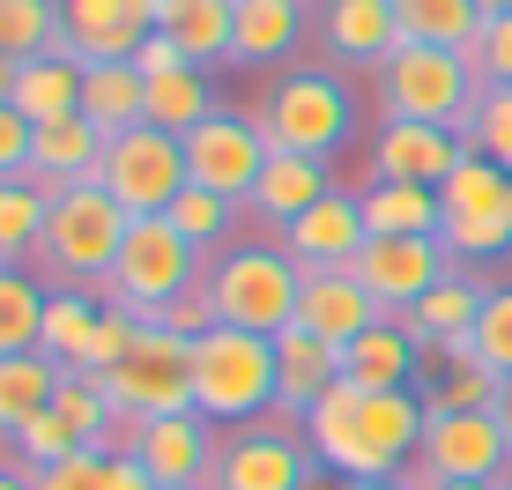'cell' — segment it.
Wrapping results in <instances>:
<instances>
[{"label":"cell","mask_w":512,"mask_h":490,"mask_svg":"<svg viewBox=\"0 0 512 490\" xmlns=\"http://www.w3.org/2000/svg\"><path fill=\"white\" fill-rule=\"evenodd\" d=\"M475 8H483V15H512V0H475Z\"/></svg>","instance_id":"cell-55"},{"label":"cell","mask_w":512,"mask_h":490,"mask_svg":"<svg viewBox=\"0 0 512 490\" xmlns=\"http://www.w3.org/2000/svg\"><path fill=\"white\" fill-rule=\"evenodd\" d=\"M357 490H416L409 476H386V483H357Z\"/></svg>","instance_id":"cell-54"},{"label":"cell","mask_w":512,"mask_h":490,"mask_svg":"<svg viewBox=\"0 0 512 490\" xmlns=\"http://www.w3.org/2000/svg\"><path fill=\"white\" fill-rule=\"evenodd\" d=\"M15 453H23V468H52V461H67V453H82V439L60 424V409H45V416H30L23 431L8 439Z\"/></svg>","instance_id":"cell-43"},{"label":"cell","mask_w":512,"mask_h":490,"mask_svg":"<svg viewBox=\"0 0 512 490\" xmlns=\"http://www.w3.org/2000/svg\"><path fill=\"white\" fill-rule=\"evenodd\" d=\"M0 52L8 60L60 52V0H0Z\"/></svg>","instance_id":"cell-39"},{"label":"cell","mask_w":512,"mask_h":490,"mask_svg":"<svg viewBox=\"0 0 512 490\" xmlns=\"http://www.w3.org/2000/svg\"><path fill=\"white\" fill-rule=\"evenodd\" d=\"M0 490H38V476L23 461H0Z\"/></svg>","instance_id":"cell-51"},{"label":"cell","mask_w":512,"mask_h":490,"mask_svg":"<svg viewBox=\"0 0 512 490\" xmlns=\"http://www.w3.org/2000/svg\"><path fill=\"white\" fill-rule=\"evenodd\" d=\"M327 194H334V179H327L320 156L275 149V156H268V171H260V186H253V201H245V216H268L275 231H290V223L305 216L312 201H327Z\"/></svg>","instance_id":"cell-24"},{"label":"cell","mask_w":512,"mask_h":490,"mask_svg":"<svg viewBox=\"0 0 512 490\" xmlns=\"http://www.w3.org/2000/svg\"><path fill=\"white\" fill-rule=\"evenodd\" d=\"M423 357H431V349L416 342L409 320H379L372 335H357L342 349V379L364 387V394H409L423 379Z\"/></svg>","instance_id":"cell-21"},{"label":"cell","mask_w":512,"mask_h":490,"mask_svg":"<svg viewBox=\"0 0 512 490\" xmlns=\"http://www.w3.org/2000/svg\"><path fill=\"white\" fill-rule=\"evenodd\" d=\"M305 45V0H238V45L231 60L245 67H275Z\"/></svg>","instance_id":"cell-30"},{"label":"cell","mask_w":512,"mask_h":490,"mask_svg":"<svg viewBox=\"0 0 512 490\" xmlns=\"http://www.w3.org/2000/svg\"><path fill=\"white\" fill-rule=\"evenodd\" d=\"M134 67H141V75H171V67H193V60H186V52H179V45L164 38V30H156V38H149V45L134 52Z\"/></svg>","instance_id":"cell-48"},{"label":"cell","mask_w":512,"mask_h":490,"mask_svg":"<svg viewBox=\"0 0 512 490\" xmlns=\"http://www.w3.org/2000/svg\"><path fill=\"white\" fill-rule=\"evenodd\" d=\"M141 8H149V15H164V8H171V0H141Z\"/></svg>","instance_id":"cell-56"},{"label":"cell","mask_w":512,"mask_h":490,"mask_svg":"<svg viewBox=\"0 0 512 490\" xmlns=\"http://www.w3.org/2000/svg\"><path fill=\"white\" fill-rule=\"evenodd\" d=\"M268 156H275V142L260 134V119H245V112H208L201 127L186 134V171H193V186H208V194H223V201H238V208L253 201Z\"/></svg>","instance_id":"cell-13"},{"label":"cell","mask_w":512,"mask_h":490,"mask_svg":"<svg viewBox=\"0 0 512 490\" xmlns=\"http://www.w3.org/2000/svg\"><path fill=\"white\" fill-rule=\"evenodd\" d=\"M38 476V490H104V476H112V453H67V461H52V468H30Z\"/></svg>","instance_id":"cell-46"},{"label":"cell","mask_w":512,"mask_h":490,"mask_svg":"<svg viewBox=\"0 0 512 490\" xmlns=\"http://www.w3.org/2000/svg\"><path fill=\"white\" fill-rule=\"evenodd\" d=\"M505 461H512V439H505V424L490 409H431L409 468L446 476V483H498Z\"/></svg>","instance_id":"cell-12"},{"label":"cell","mask_w":512,"mask_h":490,"mask_svg":"<svg viewBox=\"0 0 512 490\" xmlns=\"http://www.w3.org/2000/svg\"><path fill=\"white\" fill-rule=\"evenodd\" d=\"M15 112L30 127H52V119H75L82 112V60L75 52H38V60L15 67Z\"/></svg>","instance_id":"cell-27"},{"label":"cell","mask_w":512,"mask_h":490,"mask_svg":"<svg viewBox=\"0 0 512 490\" xmlns=\"http://www.w3.org/2000/svg\"><path fill=\"white\" fill-rule=\"evenodd\" d=\"M104 394H112L119 416H179V409H193V342L141 320V342L104 372Z\"/></svg>","instance_id":"cell-10"},{"label":"cell","mask_w":512,"mask_h":490,"mask_svg":"<svg viewBox=\"0 0 512 490\" xmlns=\"http://www.w3.org/2000/svg\"><path fill=\"white\" fill-rule=\"evenodd\" d=\"M104 490H156V476L134 461V453H112V476H104Z\"/></svg>","instance_id":"cell-49"},{"label":"cell","mask_w":512,"mask_h":490,"mask_svg":"<svg viewBox=\"0 0 512 490\" xmlns=\"http://www.w3.org/2000/svg\"><path fill=\"white\" fill-rule=\"evenodd\" d=\"M334 379H342V349L334 342L305 335V327H282L275 335V416L282 424H305L334 394Z\"/></svg>","instance_id":"cell-19"},{"label":"cell","mask_w":512,"mask_h":490,"mask_svg":"<svg viewBox=\"0 0 512 490\" xmlns=\"http://www.w3.org/2000/svg\"><path fill=\"white\" fill-rule=\"evenodd\" d=\"M490 416H498V424H505V439H512V379L498 387V401H490Z\"/></svg>","instance_id":"cell-52"},{"label":"cell","mask_w":512,"mask_h":490,"mask_svg":"<svg viewBox=\"0 0 512 490\" xmlns=\"http://www.w3.org/2000/svg\"><path fill=\"white\" fill-rule=\"evenodd\" d=\"M193 409L208 424H260L275 409V335L208 327L193 342Z\"/></svg>","instance_id":"cell-3"},{"label":"cell","mask_w":512,"mask_h":490,"mask_svg":"<svg viewBox=\"0 0 512 490\" xmlns=\"http://www.w3.org/2000/svg\"><path fill=\"white\" fill-rule=\"evenodd\" d=\"M149 38H156V15L141 0H60V52H75L82 67L134 60Z\"/></svg>","instance_id":"cell-17"},{"label":"cell","mask_w":512,"mask_h":490,"mask_svg":"<svg viewBox=\"0 0 512 490\" xmlns=\"http://www.w3.org/2000/svg\"><path fill=\"white\" fill-rule=\"evenodd\" d=\"M468 156L461 127H431V119H379L372 134V179H401V186H446Z\"/></svg>","instance_id":"cell-16"},{"label":"cell","mask_w":512,"mask_h":490,"mask_svg":"<svg viewBox=\"0 0 512 490\" xmlns=\"http://www.w3.org/2000/svg\"><path fill=\"white\" fill-rule=\"evenodd\" d=\"M379 320H386L379 297L364 290L349 268H320V275H305V297H297V327H305V335H320V342H334V349H349L357 335H372Z\"/></svg>","instance_id":"cell-20"},{"label":"cell","mask_w":512,"mask_h":490,"mask_svg":"<svg viewBox=\"0 0 512 490\" xmlns=\"http://www.w3.org/2000/svg\"><path fill=\"white\" fill-rule=\"evenodd\" d=\"M468 349H475V357H483L498 379H512V283H490V297H483V320H475Z\"/></svg>","instance_id":"cell-42"},{"label":"cell","mask_w":512,"mask_h":490,"mask_svg":"<svg viewBox=\"0 0 512 490\" xmlns=\"http://www.w3.org/2000/svg\"><path fill=\"white\" fill-rule=\"evenodd\" d=\"M112 453H134L156 476V490H186L216 476V439H208V416L179 409V416H119Z\"/></svg>","instance_id":"cell-14"},{"label":"cell","mask_w":512,"mask_h":490,"mask_svg":"<svg viewBox=\"0 0 512 490\" xmlns=\"http://www.w3.org/2000/svg\"><path fill=\"white\" fill-rule=\"evenodd\" d=\"M475 97H483V75H475V60H468V52H453V45H401L394 60L379 67V104H386V119L468 127Z\"/></svg>","instance_id":"cell-6"},{"label":"cell","mask_w":512,"mask_h":490,"mask_svg":"<svg viewBox=\"0 0 512 490\" xmlns=\"http://www.w3.org/2000/svg\"><path fill=\"white\" fill-rule=\"evenodd\" d=\"M208 112H223L216 90H208V67H171V75H149V127L193 134Z\"/></svg>","instance_id":"cell-36"},{"label":"cell","mask_w":512,"mask_h":490,"mask_svg":"<svg viewBox=\"0 0 512 490\" xmlns=\"http://www.w3.org/2000/svg\"><path fill=\"white\" fill-rule=\"evenodd\" d=\"M15 67H23V60H8V52H0V104L15 97Z\"/></svg>","instance_id":"cell-53"},{"label":"cell","mask_w":512,"mask_h":490,"mask_svg":"<svg viewBox=\"0 0 512 490\" xmlns=\"http://www.w3.org/2000/svg\"><path fill=\"white\" fill-rule=\"evenodd\" d=\"M312 468H320V453L305 446V431L282 424V416H260L216 446L208 490H312Z\"/></svg>","instance_id":"cell-11"},{"label":"cell","mask_w":512,"mask_h":490,"mask_svg":"<svg viewBox=\"0 0 512 490\" xmlns=\"http://www.w3.org/2000/svg\"><path fill=\"white\" fill-rule=\"evenodd\" d=\"M394 23H401V45L468 52L475 30H483V8H475V0H394Z\"/></svg>","instance_id":"cell-35"},{"label":"cell","mask_w":512,"mask_h":490,"mask_svg":"<svg viewBox=\"0 0 512 490\" xmlns=\"http://www.w3.org/2000/svg\"><path fill=\"white\" fill-rule=\"evenodd\" d=\"M320 45L342 67H379L401 52V23H394V0H327L320 8Z\"/></svg>","instance_id":"cell-22"},{"label":"cell","mask_w":512,"mask_h":490,"mask_svg":"<svg viewBox=\"0 0 512 490\" xmlns=\"http://www.w3.org/2000/svg\"><path fill=\"white\" fill-rule=\"evenodd\" d=\"M52 409H60V424L75 431L90 453H112V439H119V409H112V394H104L97 372H67L60 394H52Z\"/></svg>","instance_id":"cell-37"},{"label":"cell","mask_w":512,"mask_h":490,"mask_svg":"<svg viewBox=\"0 0 512 490\" xmlns=\"http://www.w3.org/2000/svg\"><path fill=\"white\" fill-rule=\"evenodd\" d=\"M282 245H290V260H297L305 275H320V268H357V253L372 245V223H364V201L334 186L327 201H312L305 216H297L290 231H282Z\"/></svg>","instance_id":"cell-18"},{"label":"cell","mask_w":512,"mask_h":490,"mask_svg":"<svg viewBox=\"0 0 512 490\" xmlns=\"http://www.w3.org/2000/svg\"><path fill=\"white\" fill-rule=\"evenodd\" d=\"M156 30H164L193 67H216V60H231V45H238V0H171V8L156 15Z\"/></svg>","instance_id":"cell-28"},{"label":"cell","mask_w":512,"mask_h":490,"mask_svg":"<svg viewBox=\"0 0 512 490\" xmlns=\"http://www.w3.org/2000/svg\"><path fill=\"white\" fill-rule=\"evenodd\" d=\"M171 223H179V238L193 245V253H216L223 238H231V223H238V201H223V194H208V186H186L179 201H171Z\"/></svg>","instance_id":"cell-40"},{"label":"cell","mask_w":512,"mask_h":490,"mask_svg":"<svg viewBox=\"0 0 512 490\" xmlns=\"http://www.w3.org/2000/svg\"><path fill=\"white\" fill-rule=\"evenodd\" d=\"M97 186L127 208V216H171V201L193 186L186 134H164V127H149V119H141L134 134H112V142H104V164H97Z\"/></svg>","instance_id":"cell-9"},{"label":"cell","mask_w":512,"mask_h":490,"mask_svg":"<svg viewBox=\"0 0 512 490\" xmlns=\"http://www.w3.org/2000/svg\"><path fill=\"white\" fill-rule=\"evenodd\" d=\"M357 201H364V223H372V238H438V186L372 179Z\"/></svg>","instance_id":"cell-31"},{"label":"cell","mask_w":512,"mask_h":490,"mask_svg":"<svg viewBox=\"0 0 512 490\" xmlns=\"http://www.w3.org/2000/svg\"><path fill=\"white\" fill-rule=\"evenodd\" d=\"M186 490H208V483H186Z\"/></svg>","instance_id":"cell-57"},{"label":"cell","mask_w":512,"mask_h":490,"mask_svg":"<svg viewBox=\"0 0 512 490\" xmlns=\"http://www.w3.org/2000/svg\"><path fill=\"white\" fill-rule=\"evenodd\" d=\"M201 268H208V260L179 238L171 216H134V231H127V245H119L112 283H104V290H112V305H127L134 320H156L179 290L201 283Z\"/></svg>","instance_id":"cell-8"},{"label":"cell","mask_w":512,"mask_h":490,"mask_svg":"<svg viewBox=\"0 0 512 490\" xmlns=\"http://www.w3.org/2000/svg\"><path fill=\"white\" fill-rule=\"evenodd\" d=\"M483 297H490V283H483V275L453 268L446 283H438V290H431V297H423V305L409 312L416 342H423V349H468L475 320H483Z\"/></svg>","instance_id":"cell-26"},{"label":"cell","mask_w":512,"mask_h":490,"mask_svg":"<svg viewBox=\"0 0 512 490\" xmlns=\"http://www.w3.org/2000/svg\"><path fill=\"white\" fill-rule=\"evenodd\" d=\"M60 379L67 372L45 357V349H30V357H0V439H15L30 416H45L52 394H60Z\"/></svg>","instance_id":"cell-32"},{"label":"cell","mask_w":512,"mask_h":490,"mask_svg":"<svg viewBox=\"0 0 512 490\" xmlns=\"http://www.w3.org/2000/svg\"><path fill=\"white\" fill-rule=\"evenodd\" d=\"M423 394H364L349 379H334V394L305 416V446L320 453V468H334L342 483H386L409 476L416 446H423Z\"/></svg>","instance_id":"cell-1"},{"label":"cell","mask_w":512,"mask_h":490,"mask_svg":"<svg viewBox=\"0 0 512 490\" xmlns=\"http://www.w3.org/2000/svg\"><path fill=\"white\" fill-rule=\"evenodd\" d=\"M97 320H104V305L90 290H52L45 297V357L60 364V372H90V342H97Z\"/></svg>","instance_id":"cell-33"},{"label":"cell","mask_w":512,"mask_h":490,"mask_svg":"<svg viewBox=\"0 0 512 490\" xmlns=\"http://www.w3.org/2000/svg\"><path fill=\"white\" fill-rule=\"evenodd\" d=\"M453 268H461V260L446 253V238H372L349 275L379 297L386 320H409V312H416L438 283H446Z\"/></svg>","instance_id":"cell-15"},{"label":"cell","mask_w":512,"mask_h":490,"mask_svg":"<svg viewBox=\"0 0 512 490\" xmlns=\"http://www.w3.org/2000/svg\"><path fill=\"white\" fill-rule=\"evenodd\" d=\"M149 327H164V335H186V342H201L208 327H216V297H208V283H193V290H179L164 312H156Z\"/></svg>","instance_id":"cell-45"},{"label":"cell","mask_w":512,"mask_h":490,"mask_svg":"<svg viewBox=\"0 0 512 490\" xmlns=\"http://www.w3.org/2000/svg\"><path fill=\"white\" fill-rule=\"evenodd\" d=\"M82 119L112 142V134H134L149 119V75L134 60H97L82 67Z\"/></svg>","instance_id":"cell-25"},{"label":"cell","mask_w":512,"mask_h":490,"mask_svg":"<svg viewBox=\"0 0 512 490\" xmlns=\"http://www.w3.org/2000/svg\"><path fill=\"white\" fill-rule=\"evenodd\" d=\"M468 60H475V75H483V82H505V90H512V15H483Z\"/></svg>","instance_id":"cell-44"},{"label":"cell","mask_w":512,"mask_h":490,"mask_svg":"<svg viewBox=\"0 0 512 490\" xmlns=\"http://www.w3.org/2000/svg\"><path fill=\"white\" fill-rule=\"evenodd\" d=\"M416 490H498V483H446V476H423V468H409Z\"/></svg>","instance_id":"cell-50"},{"label":"cell","mask_w":512,"mask_h":490,"mask_svg":"<svg viewBox=\"0 0 512 490\" xmlns=\"http://www.w3.org/2000/svg\"><path fill=\"white\" fill-rule=\"evenodd\" d=\"M45 216H52V194H45V186L0 179V268H23V260H38Z\"/></svg>","instance_id":"cell-34"},{"label":"cell","mask_w":512,"mask_h":490,"mask_svg":"<svg viewBox=\"0 0 512 490\" xmlns=\"http://www.w3.org/2000/svg\"><path fill=\"white\" fill-rule=\"evenodd\" d=\"M438 238H446V253L461 268L512 253V164L468 149L461 171L438 186Z\"/></svg>","instance_id":"cell-7"},{"label":"cell","mask_w":512,"mask_h":490,"mask_svg":"<svg viewBox=\"0 0 512 490\" xmlns=\"http://www.w3.org/2000/svg\"><path fill=\"white\" fill-rule=\"evenodd\" d=\"M498 387L505 379L490 372L475 349H431V357H423V379H416L423 409H490Z\"/></svg>","instance_id":"cell-29"},{"label":"cell","mask_w":512,"mask_h":490,"mask_svg":"<svg viewBox=\"0 0 512 490\" xmlns=\"http://www.w3.org/2000/svg\"><path fill=\"white\" fill-rule=\"evenodd\" d=\"M45 283L23 268H0V357H30L45 342Z\"/></svg>","instance_id":"cell-38"},{"label":"cell","mask_w":512,"mask_h":490,"mask_svg":"<svg viewBox=\"0 0 512 490\" xmlns=\"http://www.w3.org/2000/svg\"><path fill=\"white\" fill-rule=\"evenodd\" d=\"M30 142H38V127L15 104H0V179H23L30 171Z\"/></svg>","instance_id":"cell-47"},{"label":"cell","mask_w":512,"mask_h":490,"mask_svg":"<svg viewBox=\"0 0 512 490\" xmlns=\"http://www.w3.org/2000/svg\"><path fill=\"white\" fill-rule=\"evenodd\" d=\"M260 134L275 149H297V156H327L357 134V90H349L342 67H290L275 75V90L260 97Z\"/></svg>","instance_id":"cell-4"},{"label":"cell","mask_w":512,"mask_h":490,"mask_svg":"<svg viewBox=\"0 0 512 490\" xmlns=\"http://www.w3.org/2000/svg\"><path fill=\"white\" fill-rule=\"evenodd\" d=\"M134 231V216L119 208L104 186H67V194H52V216H45V245H38V260L60 283L52 290H90V283H112V260H119V245H127Z\"/></svg>","instance_id":"cell-5"},{"label":"cell","mask_w":512,"mask_h":490,"mask_svg":"<svg viewBox=\"0 0 512 490\" xmlns=\"http://www.w3.org/2000/svg\"><path fill=\"white\" fill-rule=\"evenodd\" d=\"M201 283L216 297V327H245V335H282V327H297L305 268H297L290 245H275V238L223 245L201 268Z\"/></svg>","instance_id":"cell-2"},{"label":"cell","mask_w":512,"mask_h":490,"mask_svg":"<svg viewBox=\"0 0 512 490\" xmlns=\"http://www.w3.org/2000/svg\"><path fill=\"white\" fill-rule=\"evenodd\" d=\"M104 164V134L90 127V119H52V127H38V142H30V186H45V194H67V186H90Z\"/></svg>","instance_id":"cell-23"},{"label":"cell","mask_w":512,"mask_h":490,"mask_svg":"<svg viewBox=\"0 0 512 490\" xmlns=\"http://www.w3.org/2000/svg\"><path fill=\"white\" fill-rule=\"evenodd\" d=\"M468 149L475 156H498V164H512V90L505 82H483V97H475V112H468Z\"/></svg>","instance_id":"cell-41"}]
</instances>
